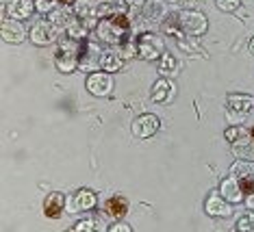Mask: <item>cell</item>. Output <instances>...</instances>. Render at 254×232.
Segmentation results:
<instances>
[{"mask_svg": "<svg viewBox=\"0 0 254 232\" xmlns=\"http://www.w3.org/2000/svg\"><path fill=\"white\" fill-rule=\"evenodd\" d=\"M74 11H76V15L83 17V20L96 17L98 0H76V2H74Z\"/></svg>", "mask_w": 254, "mask_h": 232, "instance_id": "obj_21", "label": "cell"}, {"mask_svg": "<svg viewBox=\"0 0 254 232\" xmlns=\"http://www.w3.org/2000/svg\"><path fill=\"white\" fill-rule=\"evenodd\" d=\"M111 89H113V78L109 76V72H94V74H89L87 91L91 96H98V98L109 96V94H111Z\"/></svg>", "mask_w": 254, "mask_h": 232, "instance_id": "obj_9", "label": "cell"}, {"mask_svg": "<svg viewBox=\"0 0 254 232\" xmlns=\"http://www.w3.org/2000/svg\"><path fill=\"white\" fill-rule=\"evenodd\" d=\"M65 204H67V200H65V195H63V193H50L48 198L44 200V215L50 217V219L61 217Z\"/></svg>", "mask_w": 254, "mask_h": 232, "instance_id": "obj_16", "label": "cell"}, {"mask_svg": "<svg viewBox=\"0 0 254 232\" xmlns=\"http://www.w3.org/2000/svg\"><path fill=\"white\" fill-rule=\"evenodd\" d=\"M246 204L250 206V208H254V193H250V195H246Z\"/></svg>", "mask_w": 254, "mask_h": 232, "instance_id": "obj_32", "label": "cell"}, {"mask_svg": "<svg viewBox=\"0 0 254 232\" xmlns=\"http://www.w3.org/2000/svg\"><path fill=\"white\" fill-rule=\"evenodd\" d=\"M159 72L163 76H176L178 74V63L170 52H163V57L159 59Z\"/></svg>", "mask_w": 254, "mask_h": 232, "instance_id": "obj_22", "label": "cell"}, {"mask_svg": "<svg viewBox=\"0 0 254 232\" xmlns=\"http://www.w3.org/2000/svg\"><path fill=\"white\" fill-rule=\"evenodd\" d=\"M33 9H35V2H33V0H9L7 15L11 20H24V17H31Z\"/></svg>", "mask_w": 254, "mask_h": 232, "instance_id": "obj_14", "label": "cell"}, {"mask_svg": "<svg viewBox=\"0 0 254 232\" xmlns=\"http://www.w3.org/2000/svg\"><path fill=\"white\" fill-rule=\"evenodd\" d=\"M254 174V163H248V161H237V163L230 167V176H235V178H248V176H252Z\"/></svg>", "mask_w": 254, "mask_h": 232, "instance_id": "obj_25", "label": "cell"}, {"mask_svg": "<svg viewBox=\"0 0 254 232\" xmlns=\"http://www.w3.org/2000/svg\"><path fill=\"white\" fill-rule=\"evenodd\" d=\"M159 126H161V121H159L157 115L146 113V115H141V117H137L135 121H132V135L139 137V139L152 137L154 132L159 130Z\"/></svg>", "mask_w": 254, "mask_h": 232, "instance_id": "obj_10", "label": "cell"}, {"mask_svg": "<svg viewBox=\"0 0 254 232\" xmlns=\"http://www.w3.org/2000/svg\"><path fill=\"white\" fill-rule=\"evenodd\" d=\"M237 230L239 232H254V211L246 213L244 217L237 219Z\"/></svg>", "mask_w": 254, "mask_h": 232, "instance_id": "obj_27", "label": "cell"}, {"mask_svg": "<svg viewBox=\"0 0 254 232\" xmlns=\"http://www.w3.org/2000/svg\"><path fill=\"white\" fill-rule=\"evenodd\" d=\"M57 31H59V28H57L53 22L42 20V22H35V24H33L28 37H31V42L37 44V46H48L57 39Z\"/></svg>", "mask_w": 254, "mask_h": 232, "instance_id": "obj_7", "label": "cell"}, {"mask_svg": "<svg viewBox=\"0 0 254 232\" xmlns=\"http://www.w3.org/2000/svg\"><path fill=\"white\" fill-rule=\"evenodd\" d=\"M215 2L222 11H235L237 7H239V0H215Z\"/></svg>", "mask_w": 254, "mask_h": 232, "instance_id": "obj_30", "label": "cell"}, {"mask_svg": "<svg viewBox=\"0 0 254 232\" xmlns=\"http://www.w3.org/2000/svg\"><path fill=\"white\" fill-rule=\"evenodd\" d=\"M204 208H206V215L211 217H228L230 215V206L226 204V200L222 198V193H211L204 202Z\"/></svg>", "mask_w": 254, "mask_h": 232, "instance_id": "obj_13", "label": "cell"}, {"mask_svg": "<svg viewBox=\"0 0 254 232\" xmlns=\"http://www.w3.org/2000/svg\"><path fill=\"white\" fill-rule=\"evenodd\" d=\"M176 96V89L172 83H167V80H159V83H154V89H152V100L154 102H170L172 98Z\"/></svg>", "mask_w": 254, "mask_h": 232, "instance_id": "obj_17", "label": "cell"}, {"mask_svg": "<svg viewBox=\"0 0 254 232\" xmlns=\"http://www.w3.org/2000/svg\"><path fill=\"white\" fill-rule=\"evenodd\" d=\"M0 33H2V39H4L7 44H20L22 39H24V35H26L24 26H22L18 20H11V17L2 20Z\"/></svg>", "mask_w": 254, "mask_h": 232, "instance_id": "obj_12", "label": "cell"}, {"mask_svg": "<svg viewBox=\"0 0 254 232\" xmlns=\"http://www.w3.org/2000/svg\"><path fill=\"white\" fill-rule=\"evenodd\" d=\"M100 61H102L100 46L94 44V42L80 44V50H78V65L80 67L83 69H98L100 67Z\"/></svg>", "mask_w": 254, "mask_h": 232, "instance_id": "obj_6", "label": "cell"}, {"mask_svg": "<svg viewBox=\"0 0 254 232\" xmlns=\"http://www.w3.org/2000/svg\"><path fill=\"white\" fill-rule=\"evenodd\" d=\"M224 137L228 139L230 143H237V141H241V143H248L250 141V130H246V128H241V126H233V128H228L226 132H224Z\"/></svg>", "mask_w": 254, "mask_h": 232, "instance_id": "obj_24", "label": "cell"}, {"mask_svg": "<svg viewBox=\"0 0 254 232\" xmlns=\"http://www.w3.org/2000/svg\"><path fill=\"white\" fill-rule=\"evenodd\" d=\"M124 65V57L122 55H118V52H113V50H109L102 55V61H100V67L105 69V72H120Z\"/></svg>", "mask_w": 254, "mask_h": 232, "instance_id": "obj_19", "label": "cell"}, {"mask_svg": "<svg viewBox=\"0 0 254 232\" xmlns=\"http://www.w3.org/2000/svg\"><path fill=\"white\" fill-rule=\"evenodd\" d=\"M250 137L254 139V126H252V128H250Z\"/></svg>", "mask_w": 254, "mask_h": 232, "instance_id": "obj_36", "label": "cell"}, {"mask_svg": "<svg viewBox=\"0 0 254 232\" xmlns=\"http://www.w3.org/2000/svg\"><path fill=\"white\" fill-rule=\"evenodd\" d=\"M128 4H139V2H143V0H126Z\"/></svg>", "mask_w": 254, "mask_h": 232, "instance_id": "obj_34", "label": "cell"}, {"mask_svg": "<svg viewBox=\"0 0 254 232\" xmlns=\"http://www.w3.org/2000/svg\"><path fill=\"white\" fill-rule=\"evenodd\" d=\"M241 189H244V195H250L254 193V174L252 176H248V178H241Z\"/></svg>", "mask_w": 254, "mask_h": 232, "instance_id": "obj_29", "label": "cell"}, {"mask_svg": "<svg viewBox=\"0 0 254 232\" xmlns=\"http://www.w3.org/2000/svg\"><path fill=\"white\" fill-rule=\"evenodd\" d=\"M74 232H83V230H102V226H98V222L94 217H85V219H78L76 224L72 226Z\"/></svg>", "mask_w": 254, "mask_h": 232, "instance_id": "obj_26", "label": "cell"}, {"mask_svg": "<svg viewBox=\"0 0 254 232\" xmlns=\"http://www.w3.org/2000/svg\"><path fill=\"white\" fill-rule=\"evenodd\" d=\"M102 208H105V213L111 219H115V222H120L126 211H128V202H126V198H122V195H111L105 204H102Z\"/></svg>", "mask_w": 254, "mask_h": 232, "instance_id": "obj_15", "label": "cell"}, {"mask_svg": "<svg viewBox=\"0 0 254 232\" xmlns=\"http://www.w3.org/2000/svg\"><path fill=\"white\" fill-rule=\"evenodd\" d=\"M98 202V195L91 189H78L76 193L67 200V211L70 213H83V211H91Z\"/></svg>", "mask_w": 254, "mask_h": 232, "instance_id": "obj_8", "label": "cell"}, {"mask_svg": "<svg viewBox=\"0 0 254 232\" xmlns=\"http://www.w3.org/2000/svg\"><path fill=\"white\" fill-rule=\"evenodd\" d=\"M163 52H165L163 42H161L157 35H152V33L139 35V39H137V55H139L141 59H146V61L161 59Z\"/></svg>", "mask_w": 254, "mask_h": 232, "instance_id": "obj_4", "label": "cell"}, {"mask_svg": "<svg viewBox=\"0 0 254 232\" xmlns=\"http://www.w3.org/2000/svg\"><path fill=\"white\" fill-rule=\"evenodd\" d=\"M226 107H228L230 119L244 117V115L254 111V98L252 96H246V94H230L226 98Z\"/></svg>", "mask_w": 254, "mask_h": 232, "instance_id": "obj_5", "label": "cell"}, {"mask_svg": "<svg viewBox=\"0 0 254 232\" xmlns=\"http://www.w3.org/2000/svg\"><path fill=\"white\" fill-rule=\"evenodd\" d=\"M78 50L80 46L74 42H63L55 52V65L59 67V72L70 74L74 72V67L78 65Z\"/></svg>", "mask_w": 254, "mask_h": 232, "instance_id": "obj_2", "label": "cell"}, {"mask_svg": "<svg viewBox=\"0 0 254 232\" xmlns=\"http://www.w3.org/2000/svg\"><path fill=\"white\" fill-rule=\"evenodd\" d=\"M118 13H124V7L120 0H98L96 17H111Z\"/></svg>", "mask_w": 254, "mask_h": 232, "instance_id": "obj_18", "label": "cell"}, {"mask_svg": "<svg viewBox=\"0 0 254 232\" xmlns=\"http://www.w3.org/2000/svg\"><path fill=\"white\" fill-rule=\"evenodd\" d=\"M57 2L63 4V7H67V4H74V2H76V0H57Z\"/></svg>", "mask_w": 254, "mask_h": 232, "instance_id": "obj_33", "label": "cell"}, {"mask_svg": "<svg viewBox=\"0 0 254 232\" xmlns=\"http://www.w3.org/2000/svg\"><path fill=\"white\" fill-rule=\"evenodd\" d=\"M65 33L70 35L72 39H83L85 35H87V24H85V20L72 17V20L67 22V26H65Z\"/></svg>", "mask_w": 254, "mask_h": 232, "instance_id": "obj_23", "label": "cell"}, {"mask_svg": "<svg viewBox=\"0 0 254 232\" xmlns=\"http://www.w3.org/2000/svg\"><path fill=\"white\" fill-rule=\"evenodd\" d=\"M96 31H98V37H100L105 44H111V46L120 44L122 46L126 35L130 31V22L124 13H118V15H111V17H107V20L98 22Z\"/></svg>", "mask_w": 254, "mask_h": 232, "instance_id": "obj_1", "label": "cell"}, {"mask_svg": "<svg viewBox=\"0 0 254 232\" xmlns=\"http://www.w3.org/2000/svg\"><path fill=\"white\" fill-rule=\"evenodd\" d=\"M165 13L167 7L163 0H148L143 7V17H148V20H161V17H165Z\"/></svg>", "mask_w": 254, "mask_h": 232, "instance_id": "obj_20", "label": "cell"}, {"mask_svg": "<svg viewBox=\"0 0 254 232\" xmlns=\"http://www.w3.org/2000/svg\"><path fill=\"white\" fill-rule=\"evenodd\" d=\"M219 193H222V198L226 200V202H241L246 198L244 195V189H241V182H239V178H235V176H228V178H224L222 184H219Z\"/></svg>", "mask_w": 254, "mask_h": 232, "instance_id": "obj_11", "label": "cell"}, {"mask_svg": "<svg viewBox=\"0 0 254 232\" xmlns=\"http://www.w3.org/2000/svg\"><path fill=\"white\" fill-rule=\"evenodd\" d=\"M120 230H122V232H130V228H128V226H124V224L111 226V232H120Z\"/></svg>", "mask_w": 254, "mask_h": 232, "instance_id": "obj_31", "label": "cell"}, {"mask_svg": "<svg viewBox=\"0 0 254 232\" xmlns=\"http://www.w3.org/2000/svg\"><path fill=\"white\" fill-rule=\"evenodd\" d=\"M250 52L254 55V37H252V42H250Z\"/></svg>", "mask_w": 254, "mask_h": 232, "instance_id": "obj_35", "label": "cell"}, {"mask_svg": "<svg viewBox=\"0 0 254 232\" xmlns=\"http://www.w3.org/2000/svg\"><path fill=\"white\" fill-rule=\"evenodd\" d=\"M178 26H181L183 33L191 35V37H198V35L206 33L209 20H206V15L200 13V11H183V13L178 15Z\"/></svg>", "mask_w": 254, "mask_h": 232, "instance_id": "obj_3", "label": "cell"}, {"mask_svg": "<svg viewBox=\"0 0 254 232\" xmlns=\"http://www.w3.org/2000/svg\"><path fill=\"white\" fill-rule=\"evenodd\" d=\"M55 4H57V0H37V2H35V9L42 11V13H53Z\"/></svg>", "mask_w": 254, "mask_h": 232, "instance_id": "obj_28", "label": "cell"}]
</instances>
